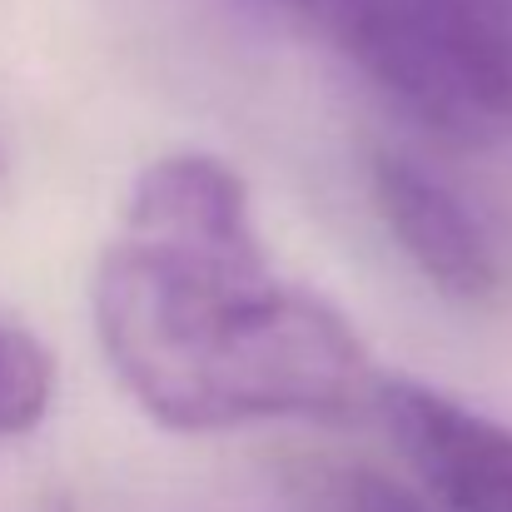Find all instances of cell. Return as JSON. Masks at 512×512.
Segmentation results:
<instances>
[{"instance_id":"obj_1","label":"cell","mask_w":512,"mask_h":512,"mask_svg":"<svg viewBox=\"0 0 512 512\" xmlns=\"http://www.w3.org/2000/svg\"><path fill=\"white\" fill-rule=\"evenodd\" d=\"M95 329L125 393L174 433L339 418L368 353L339 314L274 279L259 234L120 229L95 264Z\"/></svg>"},{"instance_id":"obj_2","label":"cell","mask_w":512,"mask_h":512,"mask_svg":"<svg viewBox=\"0 0 512 512\" xmlns=\"http://www.w3.org/2000/svg\"><path fill=\"white\" fill-rule=\"evenodd\" d=\"M334 40L433 130L512 135V0H343Z\"/></svg>"},{"instance_id":"obj_3","label":"cell","mask_w":512,"mask_h":512,"mask_svg":"<svg viewBox=\"0 0 512 512\" xmlns=\"http://www.w3.org/2000/svg\"><path fill=\"white\" fill-rule=\"evenodd\" d=\"M373 408L443 512H512V428L408 378H383Z\"/></svg>"},{"instance_id":"obj_4","label":"cell","mask_w":512,"mask_h":512,"mask_svg":"<svg viewBox=\"0 0 512 512\" xmlns=\"http://www.w3.org/2000/svg\"><path fill=\"white\" fill-rule=\"evenodd\" d=\"M373 204L398 239V249L453 299H488L503 279L498 244L473 204L428 165L398 150L373 155Z\"/></svg>"},{"instance_id":"obj_5","label":"cell","mask_w":512,"mask_h":512,"mask_svg":"<svg viewBox=\"0 0 512 512\" xmlns=\"http://www.w3.org/2000/svg\"><path fill=\"white\" fill-rule=\"evenodd\" d=\"M50 353L15 324H0V438L30 433L50 408Z\"/></svg>"},{"instance_id":"obj_6","label":"cell","mask_w":512,"mask_h":512,"mask_svg":"<svg viewBox=\"0 0 512 512\" xmlns=\"http://www.w3.org/2000/svg\"><path fill=\"white\" fill-rule=\"evenodd\" d=\"M348 512H443L423 488H403L393 478H378V473H358L348 483Z\"/></svg>"},{"instance_id":"obj_7","label":"cell","mask_w":512,"mask_h":512,"mask_svg":"<svg viewBox=\"0 0 512 512\" xmlns=\"http://www.w3.org/2000/svg\"><path fill=\"white\" fill-rule=\"evenodd\" d=\"M274 5H284V10H294L299 20H309V25H319L324 35H334V30H339V10H343V0H274Z\"/></svg>"}]
</instances>
